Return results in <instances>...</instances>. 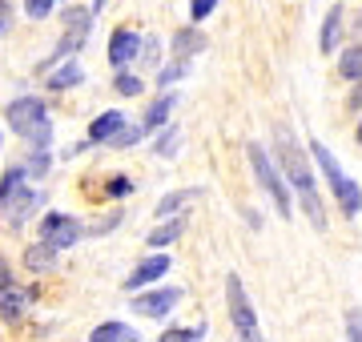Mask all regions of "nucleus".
<instances>
[{
    "label": "nucleus",
    "mask_w": 362,
    "mask_h": 342,
    "mask_svg": "<svg viewBox=\"0 0 362 342\" xmlns=\"http://www.w3.org/2000/svg\"><path fill=\"white\" fill-rule=\"evenodd\" d=\"M274 165L282 173V182L298 194L310 225L322 234L326 230V206H322V198H318V182H314V170H310V161H306V149L298 145L290 125H274Z\"/></svg>",
    "instance_id": "obj_1"
},
{
    "label": "nucleus",
    "mask_w": 362,
    "mask_h": 342,
    "mask_svg": "<svg viewBox=\"0 0 362 342\" xmlns=\"http://www.w3.org/2000/svg\"><path fill=\"white\" fill-rule=\"evenodd\" d=\"M4 121L28 149H49L52 145V117L40 97H13L4 105Z\"/></svg>",
    "instance_id": "obj_2"
},
{
    "label": "nucleus",
    "mask_w": 362,
    "mask_h": 342,
    "mask_svg": "<svg viewBox=\"0 0 362 342\" xmlns=\"http://www.w3.org/2000/svg\"><path fill=\"white\" fill-rule=\"evenodd\" d=\"M310 158H314V165L326 173V182H330V189H334L342 213H346V218H358L362 213V185L354 182V177H346V170L338 165V158L318 141V137H310Z\"/></svg>",
    "instance_id": "obj_3"
},
{
    "label": "nucleus",
    "mask_w": 362,
    "mask_h": 342,
    "mask_svg": "<svg viewBox=\"0 0 362 342\" xmlns=\"http://www.w3.org/2000/svg\"><path fill=\"white\" fill-rule=\"evenodd\" d=\"M246 153H250V165H254V177H258V185L266 189V198L274 201V210H278V218H294V201H290V185L282 182V173H278V165H274V158L262 149L258 141H250L246 145Z\"/></svg>",
    "instance_id": "obj_4"
},
{
    "label": "nucleus",
    "mask_w": 362,
    "mask_h": 342,
    "mask_svg": "<svg viewBox=\"0 0 362 342\" xmlns=\"http://www.w3.org/2000/svg\"><path fill=\"white\" fill-rule=\"evenodd\" d=\"M226 306H230V322L238 330V338L242 342H266L258 326V314H254V302H250L246 286H242V278L238 274H226Z\"/></svg>",
    "instance_id": "obj_5"
},
{
    "label": "nucleus",
    "mask_w": 362,
    "mask_h": 342,
    "mask_svg": "<svg viewBox=\"0 0 362 342\" xmlns=\"http://www.w3.org/2000/svg\"><path fill=\"white\" fill-rule=\"evenodd\" d=\"M81 237H85V225H81V218H73V213L49 210L45 218H40V242L52 246L57 254L69 250V246H77Z\"/></svg>",
    "instance_id": "obj_6"
},
{
    "label": "nucleus",
    "mask_w": 362,
    "mask_h": 342,
    "mask_svg": "<svg viewBox=\"0 0 362 342\" xmlns=\"http://www.w3.org/2000/svg\"><path fill=\"white\" fill-rule=\"evenodd\" d=\"M181 302V286H157V290H137L133 298V314L141 318H169V310Z\"/></svg>",
    "instance_id": "obj_7"
},
{
    "label": "nucleus",
    "mask_w": 362,
    "mask_h": 342,
    "mask_svg": "<svg viewBox=\"0 0 362 342\" xmlns=\"http://www.w3.org/2000/svg\"><path fill=\"white\" fill-rule=\"evenodd\" d=\"M141 33L129 25L113 28V37H109V65H113V73H125V69L137 61V49H141Z\"/></svg>",
    "instance_id": "obj_8"
},
{
    "label": "nucleus",
    "mask_w": 362,
    "mask_h": 342,
    "mask_svg": "<svg viewBox=\"0 0 362 342\" xmlns=\"http://www.w3.org/2000/svg\"><path fill=\"white\" fill-rule=\"evenodd\" d=\"M169 266H173V258H169V254H149V258H141V262H137V270L125 278V290H129V294H137V290H149L157 278L169 274Z\"/></svg>",
    "instance_id": "obj_9"
},
{
    "label": "nucleus",
    "mask_w": 362,
    "mask_h": 342,
    "mask_svg": "<svg viewBox=\"0 0 362 342\" xmlns=\"http://www.w3.org/2000/svg\"><path fill=\"white\" fill-rule=\"evenodd\" d=\"M81 81H85V65H81V57H65L61 65H52L45 73V89L49 93H69L77 89Z\"/></svg>",
    "instance_id": "obj_10"
},
{
    "label": "nucleus",
    "mask_w": 362,
    "mask_h": 342,
    "mask_svg": "<svg viewBox=\"0 0 362 342\" xmlns=\"http://www.w3.org/2000/svg\"><path fill=\"white\" fill-rule=\"evenodd\" d=\"M37 206H40V194H37V189H28V185H21L13 198H8V206L0 210V218L13 225V230H21V225L28 222V213L37 210Z\"/></svg>",
    "instance_id": "obj_11"
},
{
    "label": "nucleus",
    "mask_w": 362,
    "mask_h": 342,
    "mask_svg": "<svg viewBox=\"0 0 362 342\" xmlns=\"http://www.w3.org/2000/svg\"><path fill=\"white\" fill-rule=\"evenodd\" d=\"M125 125H129V121H125L121 109H105V113H97V117L89 121V137H85V141L89 145H109Z\"/></svg>",
    "instance_id": "obj_12"
},
{
    "label": "nucleus",
    "mask_w": 362,
    "mask_h": 342,
    "mask_svg": "<svg viewBox=\"0 0 362 342\" xmlns=\"http://www.w3.org/2000/svg\"><path fill=\"white\" fill-rule=\"evenodd\" d=\"M28 302H33V290L16 286V282H13V286H4V290H0V322L16 326V322L25 318Z\"/></svg>",
    "instance_id": "obj_13"
},
{
    "label": "nucleus",
    "mask_w": 362,
    "mask_h": 342,
    "mask_svg": "<svg viewBox=\"0 0 362 342\" xmlns=\"http://www.w3.org/2000/svg\"><path fill=\"white\" fill-rule=\"evenodd\" d=\"M206 45H209V40L202 37V28H197V25L177 28V33H173V57H177V61H194Z\"/></svg>",
    "instance_id": "obj_14"
},
{
    "label": "nucleus",
    "mask_w": 362,
    "mask_h": 342,
    "mask_svg": "<svg viewBox=\"0 0 362 342\" xmlns=\"http://www.w3.org/2000/svg\"><path fill=\"white\" fill-rule=\"evenodd\" d=\"M173 105H177V97L173 93H165V97H157L153 105H149V113L141 117V133L149 137V133H157L161 125L169 121V113H173Z\"/></svg>",
    "instance_id": "obj_15"
},
{
    "label": "nucleus",
    "mask_w": 362,
    "mask_h": 342,
    "mask_svg": "<svg viewBox=\"0 0 362 342\" xmlns=\"http://www.w3.org/2000/svg\"><path fill=\"white\" fill-rule=\"evenodd\" d=\"M52 266H57V250L45 246V242H33L25 250V270L28 274H49Z\"/></svg>",
    "instance_id": "obj_16"
},
{
    "label": "nucleus",
    "mask_w": 362,
    "mask_h": 342,
    "mask_svg": "<svg viewBox=\"0 0 362 342\" xmlns=\"http://www.w3.org/2000/svg\"><path fill=\"white\" fill-rule=\"evenodd\" d=\"M89 342H141V334H137L129 322H101V326L89 334Z\"/></svg>",
    "instance_id": "obj_17"
},
{
    "label": "nucleus",
    "mask_w": 362,
    "mask_h": 342,
    "mask_svg": "<svg viewBox=\"0 0 362 342\" xmlns=\"http://www.w3.org/2000/svg\"><path fill=\"white\" fill-rule=\"evenodd\" d=\"M185 234V218H169L165 225H157V230H149V237H145V242H149V246H153V250H165V246H173V242H177V237Z\"/></svg>",
    "instance_id": "obj_18"
},
{
    "label": "nucleus",
    "mask_w": 362,
    "mask_h": 342,
    "mask_svg": "<svg viewBox=\"0 0 362 342\" xmlns=\"http://www.w3.org/2000/svg\"><path fill=\"white\" fill-rule=\"evenodd\" d=\"M338 33H342V8L334 4V8L326 13V20H322V33H318V49H322L326 57L338 49Z\"/></svg>",
    "instance_id": "obj_19"
},
{
    "label": "nucleus",
    "mask_w": 362,
    "mask_h": 342,
    "mask_svg": "<svg viewBox=\"0 0 362 342\" xmlns=\"http://www.w3.org/2000/svg\"><path fill=\"white\" fill-rule=\"evenodd\" d=\"M25 182H28L25 161H21V165H8V170H4V177H0V210L8 206V198H13V194H16V189H21Z\"/></svg>",
    "instance_id": "obj_20"
},
{
    "label": "nucleus",
    "mask_w": 362,
    "mask_h": 342,
    "mask_svg": "<svg viewBox=\"0 0 362 342\" xmlns=\"http://www.w3.org/2000/svg\"><path fill=\"white\" fill-rule=\"evenodd\" d=\"M338 73L358 85V81H362V45H350L346 53L338 57Z\"/></svg>",
    "instance_id": "obj_21"
},
{
    "label": "nucleus",
    "mask_w": 362,
    "mask_h": 342,
    "mask_svg": "<svg viewBox=\"0 0 362 342\" xmlns=\"http://www.w3.org/2000/svg\"><path fill=\"white\" fill-rule=\"evenodd\" d=\"M177 149H181V129L177 125H161V137L153 141V153L157 158H173Z\"/></svg>",
    "instance_id": "obj_22"
},
{
    "label": "nucleus",
    "mask_w": 362,
    "mask_h": 342,
    "mask_svg": "<svg viewBox=\"0 0 362 342\" xmlns=\"http://www.w3.org/2000/svg\"><path fill=\"white\" fill-rule=\"evenodd\" d=\"M113 89L121 93V97H141L145 93V77H137V73H113Z\"/></svg>",
    "instance_id": "obj_23"
},
{
    "label": "nucleus",
    "mask_w": 362,
    "mask_h": 342,
    "mask_svg": "<svg viewBox=\"0 0 362 342\" xmlns=\"http://www.w3.org/2000/svg\"><path fill=\"white\" fill-rule=\"evenodd\" d=\"M25 170H28V177H45L52 170V149H28Z\"/></svg>",
    "instance_id": "obj_24"
},
{
    "label": "nucleus",
    "mask_w": 362,
    "mask_h": 342,
    "mask_svg": "<svg viewBox=\"0 0 362 342\" xmlns=\"http://www.w3.org/2000/svg\"><path fill=\"white\" fill-rule=\"evenodd\" d=\"M157 61H161V40L145 37L141 49H137V65H141V69H157Z\"/></svg>",
    "instance_id": "obj_25"
},
{
    "label": "nucleus",
    "mask_w": 362,
    "mask_h": 342,
    "mask_svg": "<svg viewBox=\"0 0 362 342\" xmlns=\"http://www.w3.org/2000/svg\"><path fill=\"white\" fill-rule=\"evenodd\" d=\"M189 198H194V189H181V194H165V198L157 201V218H169V213H177Z\"/></svg>",
    "instance_id": "obj_26"
},
{
    "label": "nucleus",
    "mask_w": 362,
    "mask_h": 342,
    "mask_svg": "<svg viewBox=\"0 0 362 342\" xmlns=\"http://www.w3.org/2000/svg\"><path fill=\"white\" fill-rule=\"evenodd\" d=\"M202 338H206V326H177L161 334V342H202Z\"/></svg>",
    "instance_id": "obj_27"
},
{
    "label": "nucleus",
    "mask_w": 362,
    "mask_h": 342,
    "mask_svg": "<svg viewBox=\"0 0 362 342\" xmlns=\"http://www.w3.org/2000/svg\"><path fill=\"white\" fill-rule=\"evenodd\" d=\"M181 77H189V61H173V65H165L161 73H157V85H173V81H181Z\"/></svg>",
    "instance_id": "obj_28"
},
{
    "label": "nucleus",
    "mask_w": 362,
    "mask_h": 342,
    "mask_svg": "<svg viewBox=\"0 0 362 342\" xmlns=\"http://www.w3.org/2000/svg\"><path fill=\"white\" fill-rule=\"evenodd\" d=\"M141 137H145V133H141V125H125V129L117 133V137H113L109 145H113V149H133V145L141 141Z\"/></svg>",
    "instance_id": "obj_29"
},
{
    "label": "nucleus",
    "mask_w": 362,
    "mask_h": 342,
    "mask_svg": "<svg viewBox=\"0 0 362 342\" xmlns=\"http://www.w3.org/2000/svg\"><path fill=\"white\" fill-rule=\"evenodd\" d=\"M21 8H25L28 20H45V16H49L52 8H57V0H25Z\"/></svg>",
    "instance_id": "obj_30"
},
{
    "label": "nucleus",
    "mask_w": 362,
    "mask_h": 342,
    "mask_svg": "<svg viewBox=\"0 0 362 342\" xmlns=\"http://www.w3.org/2000/svg\"><path fill=\"white\" fill-rule=\"evenodd\" d=\"M346 338L350 342H362V310H358V306H350V310H346Z\"/></svg>",
    "instance_id": "obj_31"
},
{
    "label": "nucleus",
    "mask_w": 362,
    "mask_h": 342,
    "mask_svg": "<svg viewBox=\"0 0 362 342\" xmlns=\"http://www.w3.org/2000/svg\"><path fill=\"white\" fill-rule=\"evenodd\" d=\"M218 8V0H189V16H194V25H202L206 16H214Z\"/></svg>",
    "instance_id": "obj_32"
},
{
    "label": "nucleus",
    "mask_w": 362,
    "mask_h": 342,
    "mask_svg": "<svg viewBox=\"0 0 362 342\" xmlns=\"http://www.w3.org/2000/svg\"><path fill=\"white\" fill-rule=\"evenodd\" d=\"M129 194H133V182L125 177V173H117L113 182H109V198L121 201V198H129Z\"/></svg>",
    "instance_id": "obj_33"
},
{
    "label": "nucleus",
    "mask_w": 362,
    "mask_h": 342,
    "mask_svg": "<svg viewBox=\"0 0 362 342\" xmlns=\"http://www.w3.org/2000/svg\"><path fill=\"white\" fill-rule=\"evenodd\" d=\"M121 218H125V213H121V210H113V213H105L101 222L93 225V230H85V234H109V230H117V225H121Z\"/></svg>",
    "instance_id": "obj_34"
},
{
    "label": "nucleus",
    "mask_w": 362,
    "mask_h": 342,
    "mask_svg": "<svg viewBox=\"0 0 362 342\" xmlns=\"http://www.w3.org/2000/svg\"><path fill=\"white\" fill-rule=\"evenodd\" d=\"M13 20H16V8L8 4V0H0V40L8 37V28H13Z\"/></svg>",
    "instance_id": "obj_35"
},
{
    "label": "nucleus",
    "mask_w": 362,
    "mask_h": 342,
    "mask_svg": "<svg viewBox=\"0 0 362 342\" xmlns=\"http://www.w3.org/2000/svg\"><path fill=\"white\" fill-rule=\"evenodd\" d=\"M13 282H16V278H13V266H8L4 258H0V290H4V286H13Z\"/></svg>",
    "instance_id": "obj_36"
},
{
    "label": "nucleus",
    "mask_w": 362,
    "mask_h": 342,
    "mask_svg": "<svg viewBox=\"0 0 362 342\" xmlns=\"http://www.w3.org/2000/svg\"><path fill=\"white\" fill-rule=\"evenodd\" d=\"M346 109H362V81L354 85V93H350V105Z\"/></svg>",
    "instance_id": "obj_37"
},
{
    "label": "nucleus",
    "mask_w": 362,
    "mask_h": 342,
    "mask_svg": "<svg viewBox=\"0 0 362 342\" xmlns=\"http://www.w3.org/2000/svg\"><path fill=\"white\" fill-rule=\"evenodd\" d=\"M105 4H109V0H93V16H97V13H101V8H105Z\"/></svg>",
    "instance_id": "obj_38"
},
{
    "label": "nucleus",
    "mask_w": 362,
    "mask_h": 342,
    "mask_svg": "<svg viewBox=\"0 0 362 342\" xmlns=\"http://www.w3.org/2000/svg\"><path fill=\"white\" fill-rule=\"evenodd\" d=\"M358 145H362V121H358Z\"/></svg>",
    "instance_id": "obj_39"
},
{
    "label": "nucleus",
    "mask_w": 362,
    "mask_h": 342,
    "mask_svg": "<svg viewBox=\"0 0 362 342\" xmlns=\"http://www.w3.org/2000/svg\"><path fill=\"white\" fill-rule=\"evenodd\" d=\"M0 141H4V137H0Z\"/></svg>",
    "instance_id": "obj_40"
}]
</instances>
